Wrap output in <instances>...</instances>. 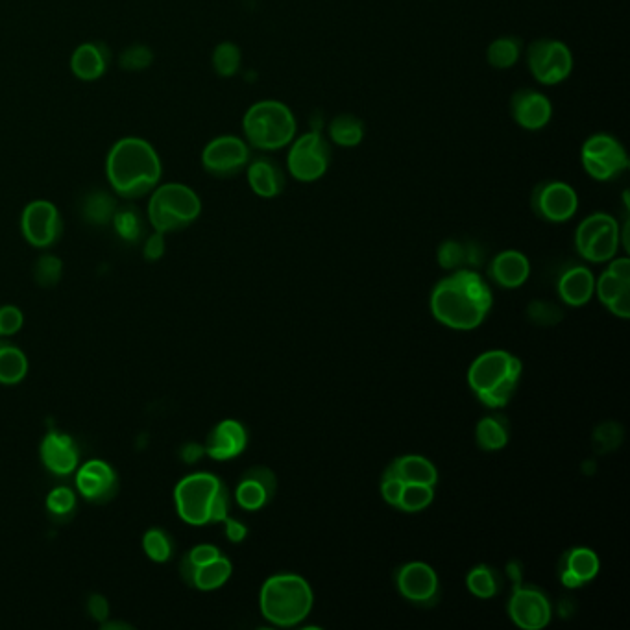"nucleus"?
<instances>
[{
	"instance_id": "nucleus-1",
	"label": "nucleus",
	"mask_w": 630,
	"mask_h": 630,
	"mask_svg": "<svg viewBox=\"0 0 630 630\" xmlns=\"http://www.w3.org/2000/svg\"><path fill=\"white\" fill-rule=\"evenodd\" d=\"M106 176L113 193L126 200L152 193L163 176L158 150L143 137H124L111 146Z\"/></svg>"
},
{
	"instance_id": "nucleus-2",
	"label": "nucleus",
	"mask_w": 630,
	"mask_h": 630,
	"mask_svg": "<svg viewBox=\"0 0 630 630\" xmlns=\"http://www.w3.org/2000/svg\"><path fill=\"white\" fill-rule=\"evenodd\" d=\"M492 307V292L485 279L472 270H459L442 279L431 296L438 322L453 329H473L483 324Z\"/></svg>"
},
{
	"instance_id": "nucleus-3",
	"label": "nucleus",
	"mask_w": 630,
	"mask_h": 630,
	"mask_svg": "<svg viewBox=\"0 0 630 630\" xmlns=\"http://www.w3.org/2000/svg\"><path fill=\"white\" fill-rule=\"evenodd\" d=\"M178 516L185 523L202 527L228 518V490L213 473H191L174 488Z\"/></svg>"
},
{
	"instance_id": "nucleus-4",
	"label": "nucleus",
	"mask_w": 630,
	"mask_h": 630,
	"mask_svg": "<svg viewBox=\"0 0 630 630\" xmlns=\"http://www.w3.org/2000/svg\"><path fill=\"white\" fill-rule=\"evenodd\" d=\"M244 141L261 152H278L298 135L296 115L281 100L267 98L254 102L243 117Z\"/></svg>"
},
{
	"instance_id": "nucleus-5",
	"label": "nucleus",
	"mask_w": 630,
	"mask_h": 630,
	"mask_svg": "<svg viewBox=\"0 0 630 630\" xmlns=\"http://www.w3.org/2000/svg\"><path fill=\"white\" fill-rule=\"evenodd\" d=\"M521 363L509 352H486L473 361L468 383L477 398L497 409L509 403L520 381Z\"/></svg>"
},
{
	"instance_id": "nucleus-6",
	"label": "nucleus",
	"mask_w": 630,
	"mask_h": 630,
	"mask_svg": "<svg viewBox=\"0 0 630 630\" xmlns=\"http://www.w3.org/2000/svg\"><path fill=\"white\" fill-rule=\"evenodd\" d=\"M261 612L278 627H292L309 616L313 592L300 575L281 573L270 577L261 590Z\"/></svg>"
},
{
	"instance_id": "nucleus-7",
	"label": "nucleus",
	"mask_w": 630,
	"mask_h": 630,
	"mask_svg": "<svg viewBox=\"0 0 630 630\" xmlns=\"http://www.w3.org/2000/svg\"><path fill=\"white\" fill-rule=\"evenodd\" d=\"M202 213V200L185 183L158 185L148 202V220L159 233L180 231L191 226Z\"/></svg>"
},
{
	"instance_id": "nucleus-8",
	"label": "nucleus",
	"mask_w": 630,
	"mask_h": 630,
	"mask_svg": "<svg viewBox=\"0 0 630 630\" xmlns=\"http://www.w3.org/2000/svg\"><path fill=\"white\" fill-rule=\"evenodd\" d=\"M581 165L595 182H614L629 170L630 159L616 135L597 132L582 143Z\"/></svg>"
},
{
	"instance_id": "nucleus-9",
	"label": "nucleus",
	"mask_w": 630,
	"mask_h": 630,
	"mask_svg": "<svg viewBox=\"0 0 630 630\" xmlns=\"http://www.w3.org/2000/svg\"><path fill=\"white\" fill-rule=\"evenodd\" d=\"M287 148V170L296 182H318L328 174L333 152L331 143L320 132L296 135Z\"/></svg>"
},
{
	"instance_id": "nucleus-10",
	"label": "nucleus",
	"mask_w": 630,
	"mask_h": 630,
	"mask_svg": "<svg viewBox=\"0 0 630 630\" xmlns=\"http://www.w3.org/2000/svg\"><path fill=\"white\" fill-rule=\"evenodd\" d=\"M525 61L534 80L546 87L566 82L575 67L573 52L568 43L553 37H542L533 41L527 47Z\"/></svg>"
},
{
	"instance_id": "nucleus-11",
	"label": "nucleus",
	"mask_w": 630,
	"mask_h": 630,
	"mask_svg": "<svg viewBox=\"0 0 630 630\" xmlns=\"http://www.w3.org/2000/svg\"><path fill=\"white\" fill-rule=\"evenodd\" d=\"M252 159L250 145L239 135L224 134L211 139L202 150V167L207 174L228 180L246 170Z\"/></svg>"
},
{
	"instance_id": "nucleus-12",
	"label": "nucleus",
	"mask_w": 630,
	"mask_h": 630,
	"mask_svg": "<svg viewBox=\"0 0 630 630\" xmlns=\"http://www.w3.org/2000/svg\"><path fill=\"white\" fill-rule=\"evenodd\" d=\"M531 202H533L534 213L540 219L560 224V222L570 220L577 213L579 194L568 182L546 180L534 187Z\"/></svg>"
},
{
	"instance_id": "nucleus-13",
	"label": "nucleus",
	"mask_w": 630,
	"mask_h": 630,
	"mask_svg": "<svg viewBox=\"0 0 630 630\" xmlns=\"http://www.w3.org/2000/svg\"><path fill=\"white\" fill-rule=\"evenodd\" d=\"M21 230L26 243L34 248H50L60 241L63 233L58 207L49 200H34L23 209L21 215Z\"/></svg>"
},
{
	"instance_id": "nucleus-14",
	"label": "nucleus",
	"mask_w": 630,
	"mask_h": 630,
	"mask_svg": "<svg viewBox=\"0 0 630 630\" xmlns=\"http://www.w3.org/2000/svg\"><path fill=\"white\" fill-rule=\"evenodd\" d=\"M509 110L512 121L527 132H540L553 119V102L533 87L518 89L510 97Z\"/></svg>"
},
{
	"instance_id": "nucleus-15",
	"label": "nucleus",
	"mask_w": 630,
	"mask_h": 630,
	"mask_svg": "<svg viewBox=\"0 0 630 630\" xmlns=\"http://www.w3.org/2000/svg\"><path fill=\"white\" fill-rule=\"evenodd\" d=\"M509 614L520 629L540 630L551 619V605L546 595L533 586H516L510 597Z\"/></svg>"
},
{
	"instance_id": "nucleus-16",
	"label": "nucleus",
	"mask_w": 630,
	"mask_h": 630,
	"mask_svg": "<svg viewBox=\"0 0 630 630\" xmlns=\"http://www.w3.org/2000/svg\"><path fill=\"white\" fill-rule=\"evenodd\" d=\"M119 486L117 473L108 462L89 461L76 472V488L80 496L91 503H106L115 496Z\"/></svg>"
},
{
	"instance_id": "nucleus-17",
	"label": "nucleus",
	"mask_w": 630,
	"mask_h": 630,
	"mask_svg": "<svg viewBox=\"0 0 630 630\" xmlns=\"http://www.w3.org/2000/svg\"><path fill=\"white\" fill-rule=\"evenodd\" d=\"M398 588L412 603L431 605L437 601V573L424 562H411L398 571Z\"/></svg>"
},
{
	"instance_id": "nucleus-18",
	"label": "nucleus",
	"mask_w": 630,
	"mask_h": 630,
	"mask_svg": "<svg viewBox=\"0 0 630 630\" xmlns=\"http://www.w3.org/2000/svg\"><path fill=\"white\" fill-rule=\"evenodd\" d=\"M39 457L49 472L60 477L76 472L80 464V453L73 438L58 431H50L49 435H45L41 440Z\"/></svg>"
},
{
	"instance_id": "nucleus-19",
	"label": "nucleus",
	"mask_w": 630,
	"mask_h": 630,
	"mask_svg": "<svg viewBox=\"0 0 630 630\" xmlns=\"http://www.w3.org/2000/svg\"><path fill=\"white\" fill-rule=\"evenodd\" d=\"M246 429L237 420L220 422L207 437L206 453L215 461H230L246 448Z\"/></svg>"
},
{
	"instance_id": "nucleus-20",
	"label": "nucleus",
	"mask_w": 630,
	"mask_h": 630,
	"mask_svg": "<svg viewBox=\"0 0 630 630\" xmlns=\"http://www.w3.org/2000/svg\"><path fill=\"white\" fill-rule=\"evenodd\" d=\"M246 180L254 194L267 200L278 198L287 183L285 172L279 167L278 161L267 156L250 159L246 167Z\"/></svg>"
},
{
	"instance_id": "nucleus-21",
	"label": "nucleus",
	"mask_w": 630,
	"mask_h": 630,
	"mask_svg": "<svg viewBox=\"0 0 630 630\" xmlns=\"http://www.w3.org/2000/svg\"><path fill=\"white\" fill-rule=\"evenodd\" d=\"M111 52L108 45L98 41H87L71 56V71L82 82H97L110 67Z\"/></svg>"
},
{
	"instance_id": "nucleus-22",
	"label": "nucleus",
	"mask_w": 630,
	"mask_h": 630,
	"mask_svg": "<svg viewBox=\"0 0 630 630\" xmlns=\"http://www.w3.org/2000/svg\"><path fill=\"white\" fill-rule=\"evenodd\" d=\"M231 571L233 568H231L230 560L222 557V555L207 562L204 566H198V568L189 564L187 558L183 562V577L191 582L194 588H198L202 592H211V590H217L220 586H224L231 577Z\"/></svg>"
},
{
	"instance_id": "nucleus-23",
	"label": "nucleus",
	"mask_w": 630,
	"mask_h": 630,
	"mask_svg": "<svg viewBox=\"0 0 630 630\" xmlns=\"http://www.w3.org/2000/svg\"><path fill=\"white\" fill-rule=\"evenodd\" d=\"M490 270L501 287L516 289L529 278L531 265H529V259L521 252L507 250V252H501L497 255L496 259L492 261Z\"/></svg>"
},
{
	"instance_id": "nucleus-24",
	"label": "nucleus",
	"mask_w": 630,
	"mask_h": 630,
	"mask_svg": "<svg viewBox=\"0 0 630 630\" xmlns=\"http://www.w3.org/2000/svg\"><path fill=\"white\" fill-rule=\"evenodd\" d=\"M595 281L592 272L588 268L575 267L568 270L560 278V296L566 303L573 307H581L584 303L590 302L594 294Z\"/></svg>"
},
{
	"instance_id": "nucleus-25",
	"label": "nucleus",
	"mask_w": 630,
	"mask_h": 630,
	"mask_svg": "<svg viewBox=\"0 0 630 630\" xmlns=\"http://www.w3.org/2000/svg\"><path fill=\"white\" fill-rule=\"evenodd\" d=\"M387 472L400 477L403 483H414V485L435 486L438 481L437 468L418 455H407V457L396 459Z\"/></svg>"
},
{
	"instance_id": "nucleus-26",
	"label": "nucleus",
	"mask_w": 630,
	"mask_h": 630,
	"mask_svg": "<svg viewBox=\"0 0 630 630\" xmlns=\"http://www.w3.org/2000/svg\"><path fill=\"white\" fill-rule=\"evenodd\" d=\"M366 135L363 119L353 113L335 115L328 124V141L340 148H355L361 145Z\"/></svg>"
},
{
	"instance_id": "nucleus-27",
	"label": "nucleus",
	"mask_w": 630,
	"mask_h": 630,
	"mask_svg": "<svg viewBox=\"0 0 630 630\" xmlns=\"http://www.w3.org/2000/svg\"><path fill=\"white\" fill-rule=\"evenodd\" d=\"M523 56V43L520 37L499 36L486 47V61L492 69L507 71L518 65Z\"/></svg>"
},
{
	"instance_id": "nucleus-28",
	"label": "nucleus",
	"mask_w": 630,
	"mask_h": 630,
	"mask_svg": "<svg viewBox=\"0 0 630 630\" xmlns=\"http://www.w3.org/2000/svg\"><path fill=\"white\" fill-rule=\"evenodd\" d=\"M619 241H621V231H619L618 222H614L594 235L579 254L592 263H605L618 254Z\"/></svg>"
},
{
	"instance_id": "nucleus-29",
	"label": "nucleus",
	"mask_w": 630,
	"mask_h": 630,
	"mask_svg": "<svg viewBox=\"0 0 630 630\" xmlns=\"http://www.w3.org/2000/svg\"><path fill=\"white\" fill-rule=\"evenodd\" d=\"M28 374V359L21 348L0 342V383L17 385Z\"/></svg>"
},
{
	"instance_id": "nucleus-30",
	"label": "nucleus",
	"mask_w": 630,
	"mask_h": 630,
	"mask_svg": "<svg viewBox=\"0 0 630 630\" xmlns=\"http://www.w3.org/2000/svg\"><path fill=\"white\" fill-rule=\"evenodd\" d=\"M115 211H117L115 198L108 191H100V189L87 194L84 198V204H82L84 219L95 226L110 224Z\"/></svg>"
},
{
	"instance_id": "nucleus-31",
	"label": "nucleus",
	"mask_w": 630,
	"mask_h": 630,
	"mask_svg": "<svg viewBox=\"0 0 630 630\" xmlns=\"http://www.w3.org/2000/svg\"><path fill=\"white\" fill-rule=\"evenodd\" d=\"M211 65L220 78H233L241 71L243 50L233 41H222L211 54Z\"/></svg>"
},
{
	"instance_id": "nucleus-32",
	"label": "nucleus",
	"mask_w": 630,
	"mask_h": 630,
	"mask_svg": "<svg viewBox=\"0 0 630 630\" xmlns=\"http://www.w3.org/2000/svg\"><path fill=\"white\" fill-rule=\"evenodd\" d=\"M479 250L472 244H462L459 241H446L438 248V263L446 270L462 267V265H477Z\"/></svg>"
},
{
	"instance_id": "nucleus-33",
	"label": "nucleus",
	"mask_w": 630,
	"mask_h": 630,
	"mask_svg": "<svg viewBox=\"0 0 630 630\" xmlns=\"http://www.w3.org/2000/svg\"><path fill=\"white\" fill-rule=\"evenodd\" d=\"M113 228L126 243H137L143 235V219L135 207H121L113 215Z\"/></svg>"
},
{
	"instance_id": "nucleus-34",
	"label": "nucleus",
	"mask_w": 630,
	"mask_h": 630,
	"mask_svg": "<svg viewBox=\"0 0 630 630\" xmlns=\"http://www.w3.org/2000/svg\"><path fill=\"white\" fill-rule=\"evenodd\" d=\"M566 571L571 573L581 584L592 581L597 575V571H599V558H597L594 551H590L586 547L573 549L570 557H568Z\"/></svg>"
},
{
	"instance_id": "nucleus-35",
	"label": "nucleus",
	"mask_w": 630,
	"mask_h": 630,
	"mask_svg": "<svg viewBox=\"0 0 630 630\" xmlns=\"http://www.w3.org/2000/svg\"><path fill=\"white\" fill-rule=\"evenodd\" d=\"M509 440L507 427L497 418H483L477 425V442L486 451L505 448Z\"/></svg>"
},
{
	"instance_id": "nucleus-36",
	"label": "nucleus",
	"mask_w": 630,
	"mask_h": 630,
	"mask_svg": "<svg viewBox=\"0 0 630 630\" xmlns=\"http://www.w3.org/2000/svg\"><path fill=\"white\" fill-rule=\"evenodd\" d=\"M235 497L244 510H259L270 499V494L259 481L244 475L241 485L237 486Z\"/></svg>"
},
{
	"instance_id": "nucleus-37",
	"label": "nucleus",
	"mask_w": 630,
	"mask_h": 630,
	"mask_svg": "<svg viewBox=\"0 0 630 630\" xmlns=\"http://www.w3.org/2000/svg\"><path fill=\"white\" fill-rule=\"evenodd\" d=\"M468 588H470V592L473 595L483 597V599H490L499 590V577H497L496 571L492 570V568L477 566L468 575Z\"/></svg>"
},
{
	"instance_id": "nucleus-38",
	"label": "nucleus",
	"mask_w": 630,
	"mask_h": 630,
	"mask_svg": "<svg viewBox=\"0 0 630 630\" xmlns=\"http://www.w3.org/2000/svg\"><path fill=\"white\" fill-rule=\"evenodd\" d=\"M433 496H435L433 486L405 483L400 503H398V509L403 510V512H418V510H424L425 507L431 505Z\"/></svg>"
},
{
	"instance_id": "nucleus-39",
	"label": "nucleus",
	"mask_w": 630,
	"mask_h": 630,
	"mask_svg": "<svg viewBox=\"0 0 630 630\" xmlns=\"http://www.w3.org/2000/svg\"><path fill=\"white\" fill-rule=\"evenodd\" d=\"M143 549H145L146 557L159 564L167 562L172 557V542H170L169 534L158 527L146 531L143 536Z\"/></svg>"
},
{
	"instance_id": "nucleus-40",
	"label": "nucleus",
	"mask_w": 630,
	"mask_h": 630,
	"mask_svg": "<svg viewBox=\"0 0 630 630\" xmlns=\"http://www.w3.org/2000/svg\"><path fill=\"white\" fill-rule=\"evenodd\" d=\"M614 222H618V220L614 219L612 215H608V213H594V215H590V217H586V219L582 220L581 224H579V228H577V233H575L577 250L581 252L582 248L590 243V239H592L594 235H597V233L603 230V228H606V226L614 224Z\"/></svg>"
},
{
	"instance_id": "nucleus-41",
	"label": "nucleus",
	"mask_w": 630,
	"mask_h": 630,
	"mask_svg": "<svg viewBox=\"0 0 630 630\" xmlns=\"http://www.w3.org/2000/svg\"><path fill=\"white\" fill-rule=\"evenodd\" d=\"M47 509L56 518L71 516L76 509V494L69 486H56L47 496Z\"/></svg>"
},
{
	"instance_id": "nucleus-42",
	"label": "nucleus",
	"mask_w": 630,
	"mask_h": 630,
	"mask_svg": "<svg viewBox=\"0 0 630 630\" xmlns=\"http://www.w3.org/2000/svg\"><path fill=\"white\" fill-rule=\"evenodd\" d=\"M154 61V52L148 49L146 45H130L128 49L122 50L121 65L124 71H130V73H139V71H145Z\"/></svg>"
},
{
	"instance_id": "nucleus-43",
	"label": "nucleus",
	"mask_w": 630,
	"mask_h": 630,
	"mask_svg": "<svg viewBox=\"0 0 630 630\" xmlns=\"http://www.w3.org/2000/svg\"><path fill=\"white\" fill-rule=\"evenodd\" d=\"M61 272H63V263L56 255H43L39 257L36 268H34V274H36V281L41 287H52L56 285L61 278Z\"/></svg>"
},
{
	"instance_id": "nucleus-44",
	"label": "nucleus",
	"mask_w": 630,
	"mask_h": 630,
	"mask_svg": "<svg viewBox=\"0 0 630 630\" xmlns=\"http://www.w3.org/2000/svg\"><path fill=\"white\" fill-rule=\"evenodd\" d=\"M630 281H623L618 276H614L612 272L606 270L605 274L599 279L597 283V294H599V300L608 305V303L614 302L618 298L621 292L629 291Z\"/></svg>"
},
{
	"instance_id": "nucleus-45",
	"label": "nucleus",
	"mask_w": 630,
	"mask_h": 630,
	"mask_svg": "<svg viewBox=\"0 0 630 630\" xmlns=\"http://www.w3.org/2000/svg\"><path fill=\"white\" fill-rule=\"evenodd\" d=\"M23 313L15 305H0V337H12L23 328Z\"/></svg>"
},
{
	"instance_id": "nucleus-46",
	"label": "nucleus",
	"mask_w": 630,
	"mask_h": 630,
	"mask_svg": "<svg viewBox=\"0 0 630 630\" xmlns=\"http://www.w3.org/2000/svg\"><path fill=\"white\" fill-rule=\"evenodd\" d=\"M403 488H405V483L401 481L400 477L385 472V475H383V483H381V494H383L387 503L398 507L401 494H403Z\"/></svg>"
},
{
	"instance_id": "nucleus-47",
	"label": "nucleus",
	"mask_w": 630,
	"mask_h": 630,
	"mask_svg": "<svg viewBox=\"0 0 630 630\" xmlns=\"http://www.w3.org/2000/svg\"><path fill=\"white\" fill-rule=\"evenodd\" d=\"M220 555H222V553H220L219 547L202 544V546L193 547V549L189 551L187 560H189V564H193L194 568H198V566H204L207 562L219 558Z\"/></svg>"
},
{
	"instance_id": "nucleus-48",
	"label": "nucleus",
	"mask_w": 630,
	"mask_h": 630,
	"mask_svg": "<svg viewBox=\"0 0 630 630\" xmlns=\"http://www.w3.org/2000/svg\"><path fill=\"white\" fill-rule=\"evenodd\" d=\"M163 254H165V233L156 231L154 235H150L146 239L143 255H145L146 261H159Z\"/></svg>"
},
{
	"instance_id": "nucleus-49",
	"label": "nucleus",
	"mask_w": 630,
	"mask_h": 630,
	"mask_svg": "<svg viewBox=\"0 0 630 630\" xmlns=\"http://www.w3.org/2000/svg\"><path fill=\"white\" fill-rule=\"evenodd\" d=\"M87 610L98 623H104L106 619L110 618V605H108V599L104 595H91L87 601Z\"/></svg>"
},
{
	"instance_id": "nucleus-50",
	"label": "nucleus",
	"mask_w": 630,
	"mask_h": 630,
	"mask_svg": "<svg viewBox=\"0 0 630 630\" xmlns=\"http://www.w3.org/2000/svg\"><path fill=\"white\" fill-rule=\"evenodd\" d=\"M244 475H246V477H252L255 481H259L261 485L267 488V492L270 494V497L274 496V492H276V475H274L272 470L257 466V468L248 470V472L244 473Z\"/></svg>"
},
{
	"instance_id": "nucleus-51",
	"label": "nucleus",
	"mask_w": 630,
	"mask_h": 630,
	"mask_svg": "<svg viewBox=\"0 0 630 630\" xmlns=\"http://www.w3.org/2000/svg\"><path fill=\"white\" fill-rule=\"evenodd\" d=\"M224 523H226V536H228V540H231L233 544L243 542L244 538H246V534H248V529L244 527L243 523L237 520H230V518H226Z\"/></svg>"
},
{
	"instance_id": "nucleus-52",
	"label": "nucleus",
	"mask_w": 630,
	"mask_h": 630,
	"mask_svg": "<svg viewBox=\"0 0 630 630\" xmlns=\"http://www.w3.org/2000/svg\"><path fill=\"white\" fill-rule=\"evenodd\" d=\"M610 311L614 315H618L619 318H629L630 316V289L629 291L621 292L618 298L612 303H608Z\"/></svg>"
},
{
	"instance_id": "nucleus-53",
	"label": "nucleus",
	"mask_w": 630,
	"mask_h": 630,
	"mask_svg": "<svg viewBox=\"0 0 630 630\" xmlns=\"http://www.w3.org/2000/svg\"><path fill=\"white\" fill-rule=\"evenodd\" d=\"M608 272H612L614 276H618L623 281H630V261L627 257H621L612 261V265L608 268Z\"/></svg>"
},
{
	"instance_id": "nucleus-54",
	"label": "nucleus",
	"mask_w": 630,
	"mask_h": 630,
	"mask_svg": "<svg viewBox=\"0 0 630 630\" xmlns=\"http://www.w3.org/2000/svg\"><path fill=\"white\" fill-rule=\"evenodd\" d=\"M204 453H206V448H202V446H198V444H187V446L182 449V459L187 462V464H194V462H198L202 459Z\"/></svg>"
},
{
	"instance_id": "nucleus-55",
	"label": "nucleus",
	"mask_w": 630,
	"mask_h": 630,
	"mask_svg": "<svg viewBox=\"0 0 630 630\" xmlns=\"http://www.w3.org/2000/svg\"><path fill=\"white\" fill-rule=\"evenodd\" d=\"M119 627L121 629H132L130 625H124V623H106V621L102 623V629H119Z\"/></svg>"
},
{
	"instance_id": "nucleus-56",
	"label": "nucleus",
	"mask_w": 630,
	"mask_h": 630,
	"mask_svg": "<svg viewBox=\"0 0 630 630\" xmlns=\"http://www.w3.org/2000/svg\"><path fill=\"white\" fill-rule=\"evenodd\" d=\"M509 575L510 577H514V581H516V586H518V584H520V571L516 570V564H510Z\"/></svg>"
}]
</instances>
